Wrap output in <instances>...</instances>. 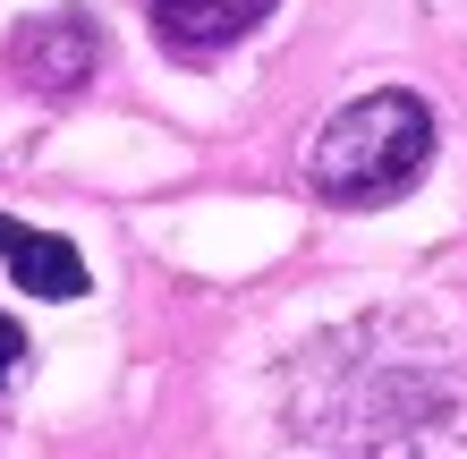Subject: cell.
<instances>
[{
	"instance_id": "3957f363",
	"label": "cell",
	"mask_w": 467,
	"mask_h": 459,
	"mask_svg": "<svg viewBox=\"0 0 467 459\" xmlns=\"http://www.w3.org/2000/svg\"><path fill=\"white\" fill-rule=\"evenodd\" d=\"M272 17V0H153V35L179 51V60H213L238 35H255Z\"/></svg>"
},
{
	"instance_id": "5b68a950",
	"label": "cell",
	"mask_w": 467,
	"mask_h": 459,
	"mask_svg": "<svg viewBox=\"0 0 467 459\" xmlns=\"http://www.w3.org/2000/svg\"><path fill=\"white\" fill-rule=\"evenodd\" d=\"M17 366H26V332L0 315V391H9V374H17Z\"/></svg>"
},
{
	"instance_id": "7a4b0ae2",
	"label": "cell",
	"mask_w": 467,
	"mask_h": 459,
	"mask_svg": "<svg viewBox=\"0 0 467 459\" xmlns=\"http://www.w3.org/2000/svg\"><path fill=\"white\" fill-rule=\"evenodd\" d=\"M9 60L35 77L43 94H77L102 68V35H94L86 9H51V17H26L17 35H9Z\"/></svg>"
},
{
	"instance_id": "277c9868",
	"label": "cell",
	"mask_w": 467,
	"mask_h": 459,
	"mask_svg": "<svg viewBox=\"0 0 467 459\" xmlns=\"http://www.w3.org/2000/svg\"><path fill=\"white\" fill-rule=\"evenodd\" d=\"M0 264H9L17 289H35V298H86V256H77L68 238L17 222V213H0Z\"/></svg>"
},
{
	"instance_id": "6da1fadb",
	"label": "cell",
	"mask_w": 467,
	"mask_h": 459,
	"mask_svg": "<svg viewBox=\"0 0 467 459\" xmlns=\"http://www.w3.org/2000/svg\"><path fill=\"white\" fill-rule=\"evenodd\" d=\"M425 162H433V111L417 94H366L315 137L306 179H315L323 204L366 213V204L408 196V187L425 179Z\"/></svg>"
}]
</instances>
